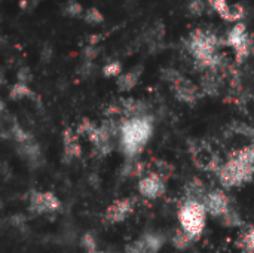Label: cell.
<instances>
[{"label": "cell", "instance_id": "cell-1", "mask_svg": "<svg viewBox=\"0 0 254 253\" xmlns=\"http://www.w3.org/2000/svg\"><path fill=\"white\" fill-rule=\"evenodd\" d=\"M219 183L225 189L241 188L254 177V145H247L229 154L216 170Z\"/></svg>", "mask_w": 254, "mask_h": 253}, {"label": "cell", "instance_id": "cell-2", "mask_svg": "<svg viewBox=\"0 0 254 253\" xmlns=\"http://www.w3.org/2000/svg\"><path fill=\"white\" fill-rule=\"evenodd\" d=\"M152 134L153 121L149 115L125 118L124 121L119 122L118 136V143L122 154L132 161L144 151L149 140L152 139Z\"/></svg>", "mask_w": 254, "mask_h": 253}, {"label": "cell", "instance_id": "cell-3", "mask_svg": "<svg viewBox=\"0 0 254 253\" xmlns=\"http://www.w3.org/2000/svg\"><path fill=\"white\" fill-rule=\"evenodd\" d=\"M223 45L214 33L205 30H195L188 39V51L193 57L198 69L207 72H217L225 64V57L219 52V46Z\"/></svg>", "mask_w": 254, "mask_h": 253}, {"label": "cell", "instance_id": "cell-4", "mask_svg": "<svg viewBox=\"0 0 254 253\" xmlns=\"http://www.w3.org/2000/svg\"><path fill=\"white\" fill-rule=\"evenodd\" d=\"M207 210L201 201L195 200H183L179 206L177 219L180 228L188 233L193 240H198L207 225Z\"/></svg>", "mask_w": 254, "mask_h": 253}, {"label": "cell", "instance_id": "cell-5", "mask_svg": "<svg viewBox=\"0 0 254 253\" xmlns=\"http://www.w3.org/2000/svg\"><path fill=\"white\" fill-rule=\"evenodd\" d=\"M119 136V124L113 121H104L101 125H95L86 136L91 142L94 152L100 157H107L115 149V139Z\"/></svg>", "mask_w": 254, "mask_h": 253}, {"label": "cell", "instance_id": "cell-6", "mask_svg": "<svg viewBox=\"0 0 254 253\" xmlns=\"http://www.w3.org/2000/svg\"><path fill=\"white\" fill-rule=\"evenodd\" d=\"M9 137L10 140H13L18 152L30 163L37 166L39 161L42 160V152H40V146L37 145V142L34 140V137L25 131L21 125H18L16 122L10 124L9 127Z\"/></svg>", "mask_w": 254, "mask_h": 253}, {"label": "cell", "instance_id": "cell-7", "mask_svg": "<svg viewBox=\"0 0 254 253\" xmlns=\"http://www.w3.org/2000/svg\"><path fill=\"white\" fill-rule=\"evenodd\" d=\"M61 209L60 198L51 191H33L28 197V212L37 216L57 215Z\"/></svg>", "mask_w": 254, "mask_h": 253}, {"label": "cell", "instance_id": "cell-8", "mask_svg": "<svg viewBox=\"0 0 254 253\" xmlns=\"http://www.w3.org/2000/svg\"><path fill=\"white\" fill-rule=\"evenodd\" d=\"M208 216L222 222L232 210H235L229 195L223 189H210L202 201Z\"/></svg>", "mask_w": 254, "mask_h": 253}, {"label": "cell", "instance_id": "cell-9", "mask_svg": "<svg viewBox=\"0 0 254 253\" xmlns=\"http://www.w3.org/2000/svg\"><path fill=\"white\" fill-rule=\"evenodd\" d=\"M137 188L141 197L147 200H158L167 192V180L161 173L152 171L138 180Z\"/></svg>", "mask_w": 254, "mask_h": 253}, {"label": "cell", "instance_id": "cell-10", "mask_svg": "<svg viewBox=\"0 0 254 253\" xmlns=\"http://www.w3.org/2000/svg\"><path fill=\"white\" fill-rule=\"evenodd\" d=\"M135 209V198H121L113 201L106 213H104V222L113 225V224H121L125 219H128Z\"/></svg>", "mask_w": 254, "mask_h": 253}, {"label": "cell", "instance_id": "cell-11", "mask_svg": "<svg viewBox=\"0 0 254 253\" xmlns=\"http://www.w3.org/2000/svg\"><path fill=\"white\" fill-rule=\"evenodd\" d=\"M165 243V239L158 233H146L125 249L127 253H158Z\"/></svg>", "mask_w": 254, "mask_h": 253}, {"label": "cell", "instance_id": "cell-12", "mask_svg": "<svg viewBox=\"0 0 254 253\" xmlns=\"http://www.w3.org/2000/svg\"><path fill=\"white\" fill-rule=\"evenodd\" d=\"M170 85H171V89L177 100H180L186 104H195L199 100V95H201L199 88L193 82L186 79L185 76H182V75L177 76Z\"/></svg>", "mask_w": 254, "mask_h": 253}, {"label": "cell", "instance_id": "cell-13", "mask_svg": "<svg viewBox=\"0 0 254 253\" xmlns=\"http://www.w3.org/2000/svg\"><path fill=\"white\" fill-rule=\"evenodd\" d=\"M63 160L64 163H73L82 157V146L79 142V134L71 128L63 131Z\"/></svg>", "mask_w": 254, "mask_h": 253}, {"label": "cell", "instance_id": "cell-14", "mask_svg": "<svg viewBox=\"0 0 254 253\" xmlns=\"http://www.w3.org/2000/svg\"><path fill=\"white\" fill-rule=\"evenodd\" d=\"M247 37H249V34H247V31H246V25H244L243 22H238V24H235V25L232 27V30L228 33V36H226L223 45H228V46L234 48V51H237V49L247 40Z\"/></svg>", "mask_w": 254, "mask_h": 253}, {"label": "cell", "instance_id": "cell-15", "mask_svg": "<svg viewBox=\"0 0 254 253\" xmlns=\"http://www.w3.org/2000/svg\"><path fill=\"white\" fill-rule=\"evenodd\" d=\"M208 189L199 179H192L185 186V200H195V201H204Z\"/></svg>", "mask_w": 254, "mask_h": 253}, {"label": "cell", "instance_id": "cell-16", "mask_svg": "<svg viewBox=\"0 0 254 253\" xmlns=\"http://www.w3.org/2000/svg\"><path fill=\"white\" fill-rule=\"evenodd\" d=\"M141 72H143L141 66H137L135 69H132V70H129V72H127V73H122V75L118 78V88H119L121 91H131V89L137 85Z\"/></svg>", "mask_w": 254, "mask_h": 253}, {"label": "cell", "instance_id": "cell-17", "mask_svg": "<svg viewBox=\"0 0 254 253\" xmlns=\"http://www.w3.org/2000/svg\"><path fill=\"white\" fill-rule=\"evenodd\" d=\"M201 88L208 95H217L220 89V79L217 72H207L201 78Z\"/></svg>", "mask_w": 254, "mask_h": 253}, {"label": "cell", "instance_id": "cell-18", "mask_svg": "<svg viewBox=\"0 0 254 253\" xmlns=\"http://www.w3.org/2000/svg\"><path fill=\"white\" fill-rule=\"evenodd\" d=\"M193 242H195V240H193L188 233H185L182 228H177V230L174 231L173 237H171V243H173V246H174L176 249H179V251H185V249H188Z\"/></svg>", "mask_w": 254, "mask_h": 253}, {"label": "cell", "instance_id": "cell-19", "mask_svg": "<svg viewBox=\"0 0 254 253\" xmlns=\"http://www.w3.org/2000/svg\"><path fill=\"white\" fill-rule=\"evenodd\" d=\"M254 52V34H249L247 40L235 51L237 63H243L246 58H249Z\"/></svg>", "mask_w": 254, "mask_h": 253}, {"label": "cell", "instance_id": "cell-20", "mask_svg": "<svg viewBox=\"0 0 254 253\" xmlns=\"http://www.w3.org/2000/svg\"><path fill=\"white\" fill-rule=\"evenodd\" d=\"M9 97L12 100H21V98H28V97H34V92L30 89V86L24 82H16L9 92Z\"/></svg>", "mask_w": 254, "mask_h": 253}, {"label": "cell", "instance_id": "cell-21", "mask_svg": "<svg viewBox=\"0 0 254 253\" xmlns=\"http://www.w3.org/2000/svg\"><path fill=\"white\" fill-rule=\"evenodd\" d=\"M240 248L244 251V253H254V225L249 227L240 239Z\"/></svg>", "mask_w": 254, "mask_h": 253}, {"label": "cell", "instance_id": "cell-22", "mask_svg": "<svg viewBox=\"0 0 254 253\" xmlns=\"http://www.w3.org/2000/svg\"><path fill=\"white\" fill-rule=\"evenodd\" d=\"M83 19L86 24H91V25H98L104 21V16L103 13L97 9V7H89L85 10L83 13Z\"/></svg>", "mask_w": 254, "mask_h": 253}, {"label": "cell", "instance_id": "cell-23", "mask_svg": "<svg viewBox=\"0 0 254 253\" xmlns=\"http://www.w3.org/2000/svg\"><path fill=\"white\" fill-rule=\"evenodd\" d=\"M210 6L226 21L228 19V15H229V9H231V4L226 1V0H208Z\"/></svg>", "mask_w": 254, "mask_h": 253}, {"label": "cell", "instance_id": "cell-24", "mask_svg": "<svg viewBox=\"0 0 254 253\" xmlns=\"http://www.w3.org/2000/svg\"><path fill=\"white\" fill-rule=\"evenodd\" d=\"M83 12V7L80 3L74 1V0H70L67 1L64 6H63V15L65 16H80Z\"/></svg>", "mask_w": 254, "mask_h": 253}, {"label": "cell", "instance_id": "cell-25", "mask_svg": "<svg viewBox=\"0 0 254 253\" xmlns=\"http://www.w3.org/2000/svg\"><path fill=\"white\" fill-rule=\"evenodd\" d=\"M207 3H208V0H190V3H189V12L192 15H195V16H199V15L205 13Z\"/></svg>", "mask_w": 254, "mask_h": 253}, {"label": "cell", "instance_id": "cell-26", "mask_svg": "<svg viewBox=\"0 0 254 253\" xmlns=\"http://www.w3.org/2000/svg\"><path fill=\"white\" fill-rule=\"evenodd\" d=\"M121 70H122V66H121L119 61H112V63H109V64H106L103 67V73L107 78H115V76L119 78L121 76Z\"/></svg>", "mask_w": 254, "mask_h": 253}, {"label": "cell", "instance_id": "cell-27", "mask_svg": "<svg viewBox=\"0 0 254 253\" xmlns=\"http://www.w3.org/2000/svg\"><path fill=\"white\" fill-rule=\"evenodd\" d=\"M82 248L86 251V253L97 252V242H95V237L91 233H86L82 237Z\"/></svg>", "mask_w": 254, "mask_h": 253}, {"label": "cell", "instance_id": "cell-28", "mask_svg": "<svg viewBox=\"0 0 254 253\" xmlns=\"http://www.w3.org/2000/svg\"><path fill=\"white\" fill-rule=\"evenodd\" d=\"M244 16V7L243 4H232L229 9V15L226 21H238Z\"/></svg>", "mask_w": 254, "mask_h": 253}, {"label": "cell", "instance_id": "cell-29", "mask_svg": "<svg viewBox=\"0 0 254 253\" xmlns=\"http://www.w3.org/2000/svg\"><path fill=\"white\" fill-rule=\"evenodd\" d=\"M83 54H85V58H86V61L89 63L91 60H94V58L97 57V54H98V49H97L94 45H89V46H86V48H85Z\"/></svg>", "mask_w": 254, "mask_h": 253}, {"label": "cell", "instance_id": "cell-30", "mask_svg": "<svg viewBox=\"0 0 254 253\" xmlns=\"http://www.w3.org/2000/svg\"><path fill=\"white\" fill-rule=\"evenodd\" d=\"M31 79V75H30V70L27 67H22L19 72H18V82H24V84H28V81Z\"/></svg>", "mask_w": 254, "mask_h": 253}, {"label": "cell", "instance_id": "cell-31", "mask_svg": "<svg viewBox=\"0 0 254 253\" xmlns=\"http://www.w3.org/2000/svg\"><path fill=\"white\" fill-rule=\"evenodd\" d=\"M40 1H42V0H25V1H21V6H22V9H25V10H31V9H34Z\"/></svg>", "mask_w": 254, "mask_h": 253}, {"label": "cell", "instance_id": "cell-32", "mask_svg": "<svg viewBox=\"0 0 254 253\" xmlns=\"http://www.w3.org/2000/svg\"><path fill=\"white\" fill-rule=\"evenodd\" d=\"M92 253H106V252H100V251H97V252H92Z\"/></svg>", "mask_w": 254, "mask_h": 253}]
</instances>
